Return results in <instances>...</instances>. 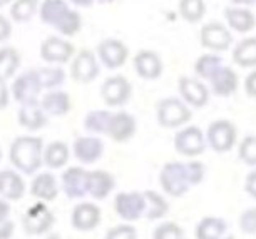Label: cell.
I'll list each match as a JSON object with an SVG mask.
<instances>
[{
	"label": "cell",
	"mask_w": 256,
	"mask_h": 239,
	"mask_svg": "<svg viewBox=\"0 0 256 239\" xmlns=\"http://www.w3.org/2000/svg\"><path fill=\"white\" fill-rule=\"evenodd\" d=\"M26 194V183L17 171H0V198L18 201Z\"/></svg>",
	"instance_id": "28"
},
{
	"label": "cell",
	"mask_w": 256,
	"mask_h": 239,
	"mask_svg": "<svg viewBox=\"0 0 256 239\" xmlns=\"http://www.w3.org/2000/svg\"><path fill=\"white\" fill-rule=\"evenodd\" d=\"M38 82H40L44 90H54L59 89L62 84L66 82V70L60 65H49V67H40L36 69Z\"/></svg>",
	"instance_id": "34"
},
{
	"label": "cell",
	"mask_w": 256,
	"mask_h": 239,
	"mask_svg": "<svg viewBox=\"0 0 256 239\" xmlns=\"http://www.w3.org/2000/svg\"><path fill=\"white\" fill-rule=\"evenodd\" d=\"M132 97V84L124 75H110L100 85V99L109 107H122Z\"/></svg>",
	"instance_id": "11"
},
{
	"label": "cell",
	"mask_w": 256,
	"mask_h": 239,
	"mask_svg": "<svg viewBox=\"0 0 256 239\" xmlns=\"http://www.w3.org/2000/svg\"><path fill=\"white\" fill-rule=\"evenodd\" d=\"M100 74V60L96 52L80 49L70 60V77L76 84H90Z\"/></svg>",
	"instance_id": "9"
},
{
	"label": "cell",
	"mask_w": 256,
	"mask_h": 239,
	"mask_svg": "<svg viewBox=\"0 0 256 239\" xmlns=\"http://www.w3.org/2000/svg\"><path fill=\"white\" fill-rule=\"evenodd\" d=\"M12 37V22L10 18L0 13V44Z\"/></svg>",
	"instance_id": "43"
},
{
	"label": "cell",
	"mask_w": 256,
	"mask_h": 239,
	"mask_svg": "<svg viewBox=\"0 0 256 239\" xmlns=\"http://www.w3.org/2000/svg\"><path fill=\"white\" fill-rule=\"evenodd\" d=\"M16 231V224L10 219H4L0 221V239H10Z\"/></svg>",
	"instance_id": "47"
},
{
	"label": "cell",
	"mask_w": 256,
	"mask_h": 239,
	"mask_svg": "<svg viewBox=\"0 0 256 239\" xmlns=\"http://www.w3.org/2000/svg\"><path fill=\"white\" fill-rule=\"evenodd\" d=\"M196 239H234L230 234L228 223L218 216H206L196 224L194 229Z\"/></svg>",
	"instance_id": "25"
},
{
	"label": "cell",
	"mask_w": 256,
	"mask_h": 239,
	"mask_svg": "<svg viewBox=\"0 0 256 239\" xmlns=\"http://www.w3.org/2000/svg\"><path fill=\"white\" fill-rule=\"evenodd\" d=\"M14 0H0V7H6V5H8V3H12Z\"/></svg>",
	"instance_id": "52"
},
{
	"label": "cell",
	"mask_w": 256,
	"mask_h": 239,
	"mask_svg": "<svg viewBox=\"0 0 256 239\" xmlns=\"http://www.w3.org/2000/svg\"><path fill=\"white\" fill-rule=\"evenodd\" d=\"M69 2L72 3V5L76 7H82V8H88V7H92L98 0H69Z\"/></svg>",
	"instance_id": "49"
},
{
	"label": "cell",
	"mask_w": 256,
	"mask_h": 239,
	"mask_svg": "<svg viewBox=\"0 0 256 239\" xmlns=\"http://www.w3.org/2000/svg\"><path fill=\"white\" fill-rule=\"evenodd\" d=\"M54 223V213L44 201H37L32 206H28L26 214L22 216V228L30 236H42V234L50 233Z\"/></svg>",
	"instance_id": "7"
},
{
	"label": "cell",
	"mask_w": 256,
	"mask_h": 239,
	"mask_svg": "<svg viewBox=\"0 0 256 239\" xmlns=\"http://www.w3.org/2000/svg\"><path fill=\"white\" fill-rule=\"evenodd\" d=\"M238 157L243 164L256 167V134H250L238 144Z\"/></svg>",
	"instance_id": "38"
},
{
	"label": "cell",
	"mask_w": 256,
	"mask_h": 239,
	"mask_svg": "<svg viewBox=\"0 0 256 239\" xmlns=\"http://www.w3.org/2000/svg\"><path fill=\"white\" fill-rule=\"evenodd\" d=\"M40 0H14L10 3V18L14 22H28L38 13Z\"/></svg>",
	"instance_id": "37"
},
{
	"label": "cell",
	"mask_w": 256,
	"mask_h": 239,
	"mask_svg": "<svg viewBox=\"0 0 256 239\" xmlns=\"http://www.w3.org/2000/svg\"><path fill=\"white\" fill-rule=\"evenodd\" d=\"M40 106L47 112L49 117H60L69 114L72 109V100L70 95L66 90H47V94H44L40 97Z\"/></svg>",
	"instance_id": "27"
},
{
	"label": "cell",
	"mask_w": 256,
	"mask_h": 239,
	"mask_svg": "<svg viewBox=\"0 0 256 239\" xmlns=\"http://www.w3.org/2000/svg\"><path fill=\"white\" fill-rule=\"evenodd\" d=\"M102 221V211L94 203H79L72 208L70 224L76 231L89 233L94 231Z\"/></svg>",
	"instance_id": "16"
},
{
	"label": "cell",
	"mask_w": 256,
	"mask_h": 239,
	"mask_svg": "<svg viewBox=\"0 0 256 239\" xmlns=\"http://www.w3.org/2000/svg\"><path fill=\"white\" fill-rule=\"evenodd\" d=\"M8 100H10V89L6 79H0V111L8 106Z\"/></svg>",
	"instance_id": "46"
},
{
	"label": "cell",
	"mask_w": 256,
	"mask_h": 239,
	"mask_svg": "<svg viewBox=\"0 0 256 239\" xmlns=\"http://www.w3.org/2000/svg\"><path fill=\"white\" fill-rule=\"evenodd\" d=\"M20 52L16 47H2L0 49V79L8 80L14 77L20 67Z\"/></svg>",
	"instance_id": "35"
},
{
	"label": "cell",
	"mask_w": 256,
	"mask_h": 239,
	"mask_svg": "<svg viewBox=\"0 0 256 239\" xmlns=\"http://www.w3.org/2000/svg\"><path fill=\"white\" fill-rule=\"evenodd\" d=\"M244 92L248 97L256 99V69H251V72L244 77Z\"/></svg>",
	"instance_id": "44"
},
{
	"label": "cell",
	"mask_w": 256,
	"mask_h": 239,
	"mask_svg": "<svg viewBox=\"0 0 256 239\" xmlns=\"http://www.w3.org/2000/svg\"><path fill=\"white\" fill-rule=\"evenodd\" d=\"M38 17L49 27L56 28L62 37H74L82 28L80 13L72 8L67 0H42Z\"/></svg>",
	"instance_id": "1"
},
{
	"label": "cell",
	"mask_w": 256,
	"mask_h": 239,
	"mask_svg": "<svg viewBox=\"0 0 256 239\" xmlns=\"http://www.w3.org/2000/svg\"><path fill=\"white\" fill-rule=\"evenodd\" d=\"M10 216V204H8L7 199H0V221H4V219H8Z\"/></svg>",
	"instance_id": "48"
},
{
	"label": "cell",
	"mask_w": 256,
	"mask_h": 239,
	"mask_svg": "<svg viewBox=\"0 0 256 239\" xmlns=\"http://www.w3.org/2000/svg\"><path fill=\"white\" fill-rule=\"evenodd\" d=\"M186 164V173H188V178H190V183L191 186H198L202 183L206 176V167L202 162L200 161H188L184 162Z\"/></svg>",
	"instance_id": "41"
},
{
	"label": "cell",
	"mask_w": 256,
	"mask_h": 239,
	"mask_svg": "<svg viewBox=\"0 0 256 239\" xmlns=\"http://www.w3.org/2000/svg\"><path fill=\"white\" fill-rule=\"evenodd\" d=\"M0 159H2V147H0Z\"/></svg>",
	"instance_id": "54"
},
{
	"label": "cell",
	"mask_w": 256,
	"mask_h": 239,
	"mask_svg": "<svg viewBox=\"0 0 256 239\" xmlns=\"http://www.w3.org/2000/svg\"><path fill=\"white\" fill-rule=\"evenodd\" d=\"M104 239H138V231L131 223L118 224L108 229Z\"/></svg>",
	"instance_id": "40"
},
{
	"label": "cell",
	"mask_w": 256,
	"mask_h": 239,
	"mask_svg": "<svg viewBox=\"0 0 256 239\" xmlns=\"http://www.w3.org/2000/svg\"><path fill=\"white\" fill-rule=\"evenodd\" d=\"M208 82H210L211 94H214L216 97H230L238 90V74L233 67L224 64Z\"/></svg>",
	"instance_id": "24"
},
{
	"label": "cell",
	"mask_w": 256,
	"mask_h": 239,
	"mask_svg": "<svg viewBox=\"0 0 256 239\" xmlns=\"http://www.w3.org/2000/svg\"><path fill=\"white\" fill-rule=\"evenodd\" d=\"M200 44L206 50L214 52V54H221V52L233 47L234 44L233 30L223 22L218 20L206 22L200 28Z\"/></svg>",
	"instance_id": "6"
},
{
	"label": "cell",
	"mask_w": 256,
	"mask_h": 239,
	"mask_svg": "<svg viewBox=\"0 0 256 239\" xmlns=\"http://www.w3.org/2000/svg\"><path fill=\"white\" fill-rule=\"evenodd\" d=\"M72 152L80 164H94L104 156V142L98 136H79L72 142Z\"/></svg>",
	"instance_id": "20"
},
{
	"label": "cell",
	"mask_w": 256,
	"mask_h": 239,
	"mask_svg": "<svg viewBox=\"0 0 256 239\" xmlns=\"http://www.w3.org/2000/svg\"><path fill=\"white\" fill-rule=\"evenodd\" d=\"M244 191H246V194H248V196H251L253 199H256V167L253 171H250L248 176H246Z\"/></svg>",
	"instance_id": "45"
},
{
	"label": "cell",
	"mask_w": 256,
	"mask_h": 239,
	"mask_svg": "<svg viewBox=\"0 0 256 239\" xmlns=\"http://www.w3.org/2000/svg\"><path fill=\"white\" fill-rule=\"evenodd\" d=\"M99 3H112V2H116V0H98Z\"/></svg>",
	"instance_id": "53"
},
{
	"label": "cell",
	"mask_w": 256,
	"mask_h": 239,
	"mask_svg": "<svg viewBox=\"0 0 256 239\" xmlns=\"http://www.w3.org/2000/svg\"><path fill=\"white\" fill-rule=\"evenodd\" d=\"M44 141L37 136H18L12 141L8 159L22 174H36L44 164Z\"/></svg>",
	"instance_id": "2"
},
{
	"label": "cell",
	"mask_w": 256,
	"mask_h": 239,
	"mask_svg": "<svg viewBox=\"0 0 256 239\" xmlns=\"http://www.w3.org/2000/svg\"><path fill=\"white\" fill-rule=\"evenodd\" d=\"M178 92L191 109L206 107L211 99V89L204 84V80L190 75H181L178 79Z\"/></svg>",
	"instance_id": "10"
},
{
	"label": "cell",
	"mask_w": 256,
	"mask_h": 239,
	"mask_svg": "<svg viewBox=\"0 0 256 239\" xmlns=\"http://www.w3.org/2000/svg\"><path fill=\"white\" fill-rule=\"evenodd\" d=\"M110 116H112V111H109V109L89 111L84 117V129L90 134H106Z\"/></svg>",
	"instance_id": "36"
},
{
	"label": "cell",
	"mask_w": 256,
	"mask_h": 239,
	"mask_svg": "<svg viewBox=\"0 0 256 239\" xmlns=\"http://www.w3.org/2000/svg\"><path fill=\"white\" fill-rule=\"evenodd\" d=\"M76 47L62 35H50L40 44V59L49 65H62L74 59Z\"/></svg>",
	"instance_id": "12"
},
{
	"label": "cell",
	"mask_w": 256,
	"mask_h": 239,
	"mask_svg": "<svg viewBox=\"0 0 256 239\" xmlns=\"http://www.w3.org/2000/svg\"><path fill=\"white\" fill-rule=\"evenodd\" d=\"M206 0H178V13L188 23H200L206 15Z\"/></svg>",
	"instance_id": "33"
},
{
	"label": "cell",
	"mask_w": 256,
	"mask_h": 239,
	"mask_svg": "<svg viewBox=\"0 0 256 239\" xmlns=\"http://www.w3.org/2000/svg\"><path fill=\"white\" fill-rule=\"evenodd\" d=\"M114 211L126 223H134L141 219L146 211L144 194L139 191H122L114 198Z\"/></svg>",
	"instance_id": "13"
},
{
	"label": "cell",
	"mask_w": 256,
	"mask_h": 239,
	"mask_svg": "<svg viewBox=\"0 0 256 239\" xmlns=\"http://www.w3.org/2000/svg\"><path fill=\"white\" fill-rule=\"evenodd\" d=\"M144 201H146V211H144V218L149 221H158L162 219L169 213V203L162 194L158 191L148 189L144 191Z\"/></svg>",
	"instance_id": "31"
},
{
	"label": "cell",
	"mask_w": 256,
	"mask_h": 239,
	"mask_svg": "<svg viewBox=\"0 0 256 239\" xmlns=\"http://www.w3.org/2000/svg\"><path fill=\"white\" fill-rule=\"evenodd\" d=\"M17 121L20 127L27 129V131H30V132H36L47 126L49 116H47V112L42 109L40 100H37V102L22 104L17 112Z\"/></svg>",
	"instance_id": "21"
},
{
	"label": "cell",
	"mask_w": 256,
	"mask_h": 239,
	"mask_svg": "<svg viewBox=\"0 0 256 239\" xmlns=\"http://www.w3.org/2000/svg\"><path fill=\"white\" fill-rule=\"evenodd\" d=\"M191 119V107L181 97H164L156 104V121L164 129H181Z\"/></svg>",
	"instance_id": "3"
},
{
	"label": "cell",
	"mask_w": 256,
	"mask_h": 239,
	"mask_svg": "<svg viewBox=\"0 0 256 239\" xmlns=\"http://www.w3.org/2000/svg\"><path fill=\"white\" fill-rule=\"evenodd\" d=\"M224 20L236 33H248L256 27V15L250 7L230 5L224 8Z\"/></svg>",
	"instance_id": "22"
},
{
	"label": "cell",
	"mask_w": 256,
	"mask_h": 239,
	"mask_svg": "<svg viewBox=\"0 0 256 239\" xmlns=\"http://www.w3.org/2000/svg\"><path fill=\"white\" fill-rule=\"evenodd\" d=\"M152 239H184V229L174 221H164L154 228Z\"/></svg>",
	"instance_id": "39"
},
{
	"label": "cell",
	"mask_w": 256,
	"mask_h": 239,
	"mask_svg": "<svg viewBox=\"0 0 256 239\" xmlns=\"http://www.w3.org/2000/svg\"><path fill=\"white\" fill-rule=\"evenodd\" d=\"M116 188L112 173L104 169H94L88 173V194L96 201L106 199Z\"/></svg>",
	"instance_id": "23"
},
{
	"label": "cell",
	"mask_w": 256,
	"mask_h": 239,
	"mask_svg": "<svg viewBox=\"0 0 256 239\" xmlns=\"http://www.w3.org/2000/svg\"><path fill=\"white\" fill-rule=\"evenodd\" d=\"M136 131H138L136 117L126 111H118L112 112V116H110L106 136L114 142H128L134 137Z\"/></svg>",
	"instance_id": "18"
},
{
	"label": "cell",
	"mask_w": 256,
	"mask_h": 239,
	"mask_svg": "<svg viewBox=\"0 0 256 239\" xmlns=\"http://www.w3.org/2000/svg\"><path fill=\"white\" fill-rule=\"evenodd\" d=\"M231 5H240V7H253L256 0H230Z\"/></svg>",
	"instance_id": "50"
},
{
	"label": "cell",
	"mask_w": 256,
	"mask_h": 239,
	"mask_svg": "<svg viewBox=\"0 0 256 239\" xmlns=\"http://www.w3.org/2000/svg\"><path fill=\"white\" fill-rule=\"evenodd\" d=\"M223 65V57L220 54H214V52H210V54H202L198 57L192 69H194L196 77H200L201 80H210Z\"/></svg>",
	"instance_id": "32"
},
{
	"label": "cell",
	"mask_w": 256,
	"mask_h": 239,
	"mask_svg": "<svg viewBox=\"0 0 256 239\" xmlns=\"http://www.w3.org/2000/svg\"><path fill=\"white\" fill-rule=\"evenodd\" d=\"M208 147L218 154L230 152L238 142V127L228 119H216L206 129Z\"/></svg>",
	"instance_id": "5"
},
{
	"label": "cell",
	"mask_w": 256,
	"mask_h": 239,
	"mask_svg": "<svg viewBox=\"0 0 256 239\" xmlns=\"http://www.w3.org/2000/svg\"><path fill=\"white\" fill-rule=\"evenodd\" d=\"M132 67L136 74L144 80H156L161 77L164 70L161 55L151 49L138 50L132 57Z\"/></svg>",
	"instance_id": "17"
},
{
	"label": "cell",
	"mask_w": 256,
	"mask_h": 239,
	"mask_svg": "<svg viewBox=\"0 0 256 239\" xmlns=\"http://www.w3.org/2000/svg\"><path fill=\"white\" fill-rule=\"evenodd\" d=\"M70 157V147L64 141H52L44 147V164L49 169H62Z\"/></svg>",
	"instance_id": "30"
},
{
	"label": "cell",
	"mask_w": 256,
	"mask_h": 239,
	"mask_svg": "<svg viewBox=\"0 0 256 239\" xmlns=\"http://www.w3.org/2000/svg\"><path fill=\"white\" fill-rule=\"evenodd\" d=\"M46 239H62V236H60L59 233H47Z\"/></svg>",
	"instance_id": "51"
},
{
	"label": "cell",
	"mask_w": 256,
	"mask_h": 239,
	"mask_svg": "<svg viewBox=\"0 0 256 239\" xmlns=\"http://www.w3.org/2000/svg\"><path fill=\"white\" fill-rule=\"evenodd\" d=\"M88 173L82 166H72L60 176V188L69 199H82L88 194Z\"/></svg>",
	"instance_id": "19"
},
{
	"label": "cell",
	"mask_w": 256,
	"mask_h": 239,
	"mask_svg": "<svg viewBox=\"0 0 256 239\" xmlns=\"http://www.w3.org/2000/svg\"><path fill=\"white\" fill-rule=\"evenodd\" d=\"M240 229L244 234H256V208H250L241 213Z\"/></svg>",
	"instance_id": "42"
},
{
	"label": "cell",
	"mask_w": 256,
	"mask_h": 239,
	"mask_svg": "<svg viewBox=\"0 0 256 239\" xmlns=\"http://www.w3.org/2000/svg\"><path fill=\"white\" fill-rule=\"evenodd\" d=\"M12 95L18 104H30L40 100L42 85L38 82L36 69L26 70V72L18 74L12 82Z\"/></svg>",
	"instance_id": "14"
},
{
	"label": "cell",
	"mask_w": 256,
	"mask_h": 239,
	"mask_svg": "<svg viewBox=\"0 0 256 239\" xmlns=\"http://www.w3.org/2000/svg\"><path fill=\"white\" fill-rule=\"evenodd\" d=\"M174 149L178 154L184 157H198L206 151L208 141H206V132H202L201 127L198 126H184L178 129L172 139Z\"/></svg>",
	"instance_id": "8"
},
{
	"label": "cell",
	"mask_w": 256,
	"mask_h": 239,
	"mask_svg": "<svg viewBox=\"0 0 256 239\" xmlns=\"http://www.w3.org/2000/svg\"><path fill=\"white\" fill-rule=\"evenodd\" d=\"M59 191L60 186L52 173H38L37 176H34L30 183V194L37 201H44V203L56 201L57 196H59Z\"/></svg>",
	"instance_id": "26"
},
{
	"label": "cell",
	"mask_w": 256,
	"mask_h": 239,
	"mask_svg": "<svg viewBox=\"0 0 256 239\" xmlns=\"http://www.w3.org/2000/svg\"><path fill=\"white\" fill-rule=\"evenodd\" d=\"M231 59L243 69H256V37H244L233 45Z\"/></svg>",
	"instance_id": "29"
},
{
	"label": "cell",
	"mask_w": 256,
	"mask_h": 239,
	"mask_svg": "<svg viewBox=\"0 0 256 239\" xmlns=\"http://www.w3.org/2000/svg\"><path fill=\"white\" fill-rule=\"evenodd\" d=\"M159 186L164 194L171 198H181L191 189L190 178L186 173V164L180 161H171L162 166L159 173Z\"/></svg>",
	"instance_id": "4"
},
{
	"label": "cell",
	"mask_w": 256,
	"mask_h": 239,
	"mask_svg": "<svg viewBox=\"0 0 256 239\" xmlns=\"http://www.w3.org/2000/svg\"><path fill=\"white\" fill-rule=\"evenodd\" d=\"M96 54L99 57L100 65H104L106 69H109V70L120 69V67L129 60L128 45H126L122 40L112 39V37L100 40L98 49H96Z\"/></svg>",
	"instance_id": "15"
}]
</instances>
